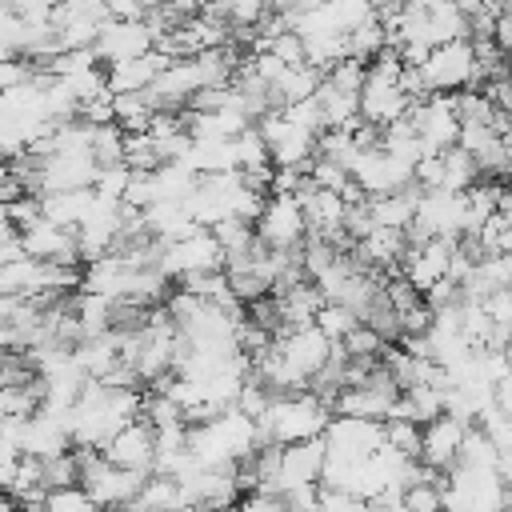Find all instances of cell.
Instances as JSON below:
<instances>
[{"label":"cell","instance_id":"cell-1","mask_svg":"<svg viewBox=\"0 0 512 512\" xmlns=\"http://www.w3.org/2000/svg\"><path fill=\"white\" fill-rule=\"evenodd\" d=\"M332 420V408L312 396V392H288V396H276L272 408L264 412V420H256L260 428V444H304V440H320L324 428Z\"/></svg>","mask_w":512,"mask_h":512},{"label":"cell","instance_id":"cell-2","mask_svg":"<svg viewBox=\"0 0 512 512\" xmlns=\"http://www.w3.org/2000/svg\"><path fill=\"white\" fill-rule=\"evenodd\" d=\"M472 76H476V52H472V40L440 44V48H432L428 60L420 64V80H424L428 96H452V92H464V88H472Z\"/></svg>","mask_w":512,"mask_h":512},{"label":"cell","instance_id":"cell-3","mask_svg":"<svg viewBox=\"0 0 512 512\" xmlns=\"http://www.w3.org/2000/svg\"><path fill=\"white\" fill-rule=\"evenodd\" d=\"M324 452L328 460L340 464H364L384 448V424L376 420H356V416H332L324 428Z\"/></svg>","mask_w":512,"mask_h":512},{"label":"cell","instance_id":"cell-4","mask_svg":"<svg viewBox=\"0 0 512 512\" xmlns=\"http://www.w3.org/2000/svg\"><path fill=\"white\" fill-rule=\"evenodd\" d=\"M408 124L416 128L424 156H440V152L456 148V140H460V116H456L452 96H424L420 104H412Z\"/></svg>","mask_w":512,"mask_h":512},{"label":"cell","instance_id":"cell-5","mask_svg":"<svg viewBox=\"0 0 512 512\" xmlns=\"http://www.w3.org/2000/svg\"><path fill=\"white\" fill-rule=\"evenodd\" d=\"M256 128H260V136H264L268 156H272L276 168H300V172L312 168V160H316V140H320V136L296 128L292 120H284V112L260 116Z\"/></svg>","mask_w":512,"mask_h":512},{"label":"cell","instance_id":"cell-6","mask_svg":"<svg viewBox=\"0 0 512 512\" xmlns=\"http://www.w3.org/2000/svg\"><path fill=\"white\" fill-rule=\"evenodd\" d=\"M256 240L268 252H300V244L308 240L300 200L296 196H268V204L256 220Z\"/></svg>","mask_w":512,"mask_h":512},{"label":"cell","instance_id":"cell-7","mask_svg":"<svg viewBox=\"0 0 512 512\" xmlns=\"http://www.w3.org/2000/svg\"><path fill=\"white\" fill-rule=\"evenodd\" d=\"M352 180L368 200H376V196H392V192L412 188L416 184V168L392 160L384 148H372V152H360V160L352 164Z\"/></svg>","mask_w":512,"mask_h":512},{"label":"cell","instance_id":"cell-8","mask_svg":"<svg viewBox=\"0 0 512 512\" xmlns=\"http://www.w3.org/2000/svg\"><path fill=\"white\" fill-rule=\"evenodd\" d=\"M452 252H456V240H428V244H420V248H408L404 260H400V276H404L420 296H428L440 280H448Z\"/></svg>","mask_w":512,"mask_h":512},{"label":"cell","instance_id":"cell-9","mask_svg":"<svg viewBox=\"0 0 512 512\" xmlns=\"http://www.w3.org/2000/svg\"><path fill=\"white\" fill-rule=\"evenodd\" d=\"M104 460L116 464V468L152 476V468H156V432H152L144 420H132L128 428H120V432L108 440Z\"/></svg>","mask_w":512,"mask_h":512},{"label":"cell","instance_id":"cell-10","mask_svg":"<svg viewBox=\"0 0 512 512\" xmlns=\"http://www.w3.org/2000/svg\"><path fill=\"white\" fill-rule=\"evenodd\" d=\"M148 52H156V32H152L148 24H116V20H108V24L100 28L96 56H100L104 68L124 64V60H140V56H148Z\"/></svg>","mask_w":512,"mask_h":512},{"label":"cell","instance_id":"cell-11","mask_svg":"<svg viewBox=\"0 0 512 512\" xmlns=\"http://www.w3.org/2000/svg\"><path fill=\"white\" fill-rule=\"evenodd\" d=\"M324 440H304V444H288L280 448V484L276 492H296V488H312L320 484V472H324Z\"/></svg>","mask_w":512,"mask_h":512},{"label":"cell","instance_id":"cell-12","mask_svg":"<svg viewBox=\"0 0 512 512\" xmlns=\"http://www.w3.org/2000/svg\"><path fill=\"white\" fill-rule=\"evenodd\" d=\"M464 424L452 416H440L432 424H424V444H420V464L432 468L436 476H448L460 460V444H464Z\"/></svg>","mask_w":512,"mask_h":512},{"label":"cell","instance_id":"cell-13","mask_svg":"<svg viewBox=\"0 0 512 512\" xmlns=\"http://www.w3.org/2000/svg\"><path fill=\"white\" fill-rule=\"evenodd\" d=\"M420 188H404V192H392V196H376L368 200V216L376 228H392V232H404L412 220H416V208H420Z\"/></svg>","mask_w":512,"mask_h":512},{"label":"cell","instance_id":"cell-14","mask_svg":"<svg viewBox=\"0 0 512 512\" xmlns=\"http://www.w3.org/2000/svg\"><path fill=\"white\" fill-rule=\"evenodd\" d=\"M132 508H140V512H184L188 496H184V484H176L168 476H148Z\"/></svg>","mask_w":512,"mask_h":512},{"label":"cell","instance_id":"cell-15","mask_svg":"<svg viewBox=\"0 0 512 512\" xmlns=\"http://www.w3.org/2000/svg\"><path fill=\"white\" fill-rule=\"evenodd\" d=\"M424 20H428L432 48L452 44V40H468V20H464L460 4H424Z\"/></svg>","mask_w":512,"mask_h":512},{"label":"cell","instance_id":"cell-16","mask_svg":"<svg viewBox=\"0 0 512 512\" xmlns=\"http://www.w3.org/2000/svg\"><path fill=\"white\" fill-rule=\"evenodd\" d=\"M456 468H468V472H496V468H500V452H496L492 436H488L480 424H472V428L464 432Z\"/></svg>","mask_w":512,"mask_h":512},{"label":"cell","instance_id":"cell-17","mask_svg":"<svg viewBox=\"0 0 512 512\" xmlns=\"http://www.w3.org/2000/svg\"><path fill=\"white\" fill-rule=\"evenodd\" d=\"M440 156H444V192L464 196L472 184L484 180L480 168H476V160H472L464 148H448V152H440Z\"/></svg>","mask_w":512,"mask_h":512},{"label":"cell","instance_id":"cell-18","mask_svg":"<svg viewBox=\"0 0 512 512\" xmlns=\"http://www.w3.org/2000/svg\"><path fill=\"white\" fill-rule=\"evenodd\" d=\"M112 108H116V128H120L124 136L148 132V124H152V104H148V96H112Z\"/></svg>","mask_w":512,"mask_h":512},{"label":"cell","instance_id":"cell-19","mask_svg":"<svg viewBox=\"0 0 512 512\" xmlns=\"http://www.w3.org/2000/svg\"><path fill=\"white\" fill-rule=\"evenodd\" d=\"M384 444H388L392 452H400L404 460H420L424 428H420L416 420H400V416H392V420H384Z\"/></svg>","mask_w":512,"mask_h":512},{"label":"cell","instance_id":"cell-20","mask_svg":"<svg viewBox=\"0 0 512 512\" xmlns=\"http://www.w3.org/2000/svg\"><path fill=\"white\" fill-rule=\"evenodd\" d=\"M316 328H320L332 344H344V340L360 328V316H356L352 308H344V304H324V308L316 312Z\"/></svg>","mask_w":512,"mask_h":512},{"label":"cell","instance_id":"cell-21","mask_svg":"<svg viewBox=\"0 0 512 512\" xmlns=\"http://www.w3.org/2000/svg\"><path fill=\"white\" fill-rule=\"evenodd\" d=\"M124 132L116 128V124H108V128H92V160H96V168H116V164H124Z\"/></svg>","mask_w":512,"mask_h":512},{"label":"cell","instance_id":"cell-22","mask_svg":"<svg viewBox=\"0 0 512 512\" xmlns=\"http://www.w3.org/2000/svg\"><path fill=\"white\" fill-rule=\"evenodd\" d=\"M272 156H268V144L260 136V128H248L236 136V172H260L268 168Z\"/></svg>","mask_w":512,"mask_h":512},{"label":"cell","instance_id":"cell-23","mask_svg":"<svg viewBox=\"0 0 512 512\" xmlns=\"http://www.w3.org/2000/svg\"><path fill=\"white\" fill-rule=\"evenodd\" d=\"M324 80L336 88V92H348V96H360V88H364V80H368V64H360V60H340V64H332L328 72H324Z\"/></svg>","mask_w":512,"mask_h":512},{"label":"cell","instance_id":"cell-24","mask_svg":"<svg viewBox=\"0 0 512 512\" xmlns=\"http://www.w3.org/2000/svg\"><path fill=\"white\" fill-rule=\"evenodd\" d=\"M128 180H132V168L128 164H116V168H100L96 172V184L92 192L108 204H124V192H128Z\"/></svg>","mask_w":512,"mask_h":512},{"label":"cell","instance_id":"cell-25","mask_svg":"<svg viewBox=\"0 0 512 512\" xmlns=\"http://www.w3.org/2000/svg\"><path fill=\"white\" fill-rule=\"evenodd\" d=\"M408 512H444V480H420L404 492Z\"/></svg>","mask_w":512,"mask_h":512},{"label":"cell","instance_id":"cell-26","mask_svg":"<svg viewBox=\"0 0 512 512\" xmlns=\"http://www.w3.org/2000/svg\"><path fill=\"white\" fill-rule=\"evenodd\" d=\"M44 512H100V508L80 484H72V488H52L44 496Z\"/></svg>","mask_w":512,"mask_h":512},{"label":"cell","instance_id":"cell-27","mask_svg":"<svg viewBox=\"0 0 512 512\" xmlns=\"http://www.w3.org/2000/svg\"><path fill=\"white\" fill-rule=\"evenodd\" d=\"M340 348L348 352V360H380L388 344H384V336H380V332H372L368 324H360V328H356Z\"/></svg>","mask_w":512,"mask_h":512},{"label":"cell","instance_id":"cell-28","mask_svg":"<svg viewBox=\"0 0 512 512\" xmlns=\"http://www.w3.org/2000/svg\"><path fill=\"white\" fill-rule=\"evenodd\" d=\"M232 512H292V508L280 492H248V496H240V504Z\"/></svg>","mask_w":512,"mask_h":512},{"label":"cell","instance_id":"cell-29","mask_svg":"<svg viewBox=\"0 0 512 512\" xmlns=\"http://www.w3.org/2000/svg\"><path fill=\"white\" fill-rule=\"evenodd\" d=\"M492 412H500V416L512 420V372L492 384Z\"/></svg>","mask_w":512,"mask_h":512},{"label":"cell","instance_id":"cell-30","mask_svg":"<svg viewBox=\"0 0 512 512\" xmlns=\"http://www.w3.org/2000/svg\"><path fill=\"white\" fill-rule=\"evenodd\" d=\"M12 240H20V232H16V224H12V212L0 204V248L12 244Z\"/></svg>","mask_w":512,"mask_h":512}]
</instances>
